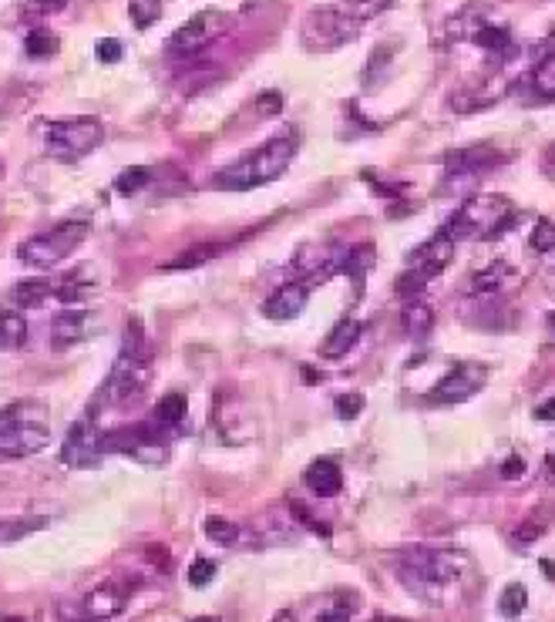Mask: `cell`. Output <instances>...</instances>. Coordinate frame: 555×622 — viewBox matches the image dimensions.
I'll return each instance as SVG.
<instances>
[{
    "instance_id": "cell-17",
    "label": "cell",
    "mask_w": 555,
    "mask_h": 622,
    "mask_svg": "<svg viewBox=\"0 0 555 622\" xmlns=\"http://www.w3.org/2000/svg\"><path fill=\"white\" fill-rule=\"evenodd\" d=\"M518 283V273L512 263H505V259H495V263H488L485 269H478L475 276H471V286L468 293L475 296H498L505 293L508 286Z\"/></svg>"
},
{
    "instance_id": "cell-31",
    "label": "cell",
    "mask_w": 555,
    "mask_h": 622,
    "mask_svg": "<svg viewBox=\"0 0 555 622\" xmlns=\"http://www.w3.org/2000/svg\"><path fill=\"white\" fill-rule=\"evenodd\" d=\"M525 606H529V592H525V586H518V582L505 586L502 596H498V612L502 616H522Z\"/></svg>"
},
{
    "instance_id": "cell-12",
    "label": "cell",
    "mask_w": 555,
    "mask_h": 622,
    "mask_svg": "<svg viewBox=\"0 0 555 622\" xmlns=\"http://www.w3.org/2000/svg\"><path fill=\"white\" fill-rule=\"evenodd\" d=\"M101 327L98 313L91 310H61L58 317L51 320V347L54 350H68L74 343L95 337V330Z\"/></svg>"
},
{
    "instance_id": "cell-23",
    "label": "cell",
    "mask_w": 555,
    "mask_h": 622,
    "mask_svg": "<svg viewBox=\"0 0 555 622\" xmlns=\"http://www.w3.org/2000/svg\"><path fill=\"white\" fill-rule=\"evenodd\" d=\"M401 323H404V333L407 337H428L431 333V327H434V310L428 303H421L418 296H411V300H407V306L401 310Z\"/></svg>"
},
{
    "instance_id": "cell-27",
    "label": "cell",
    "mask_w": 555,
    "mask_h": 622,
    "mask_svg": "<svg viewBox=\"0 0 555 622\" xmlns=\"http://www.w3.org/2000/svg\"><path fill=\"white\" fill-rule=\"evenodd\" d=\"M471 44H478V48H485V51H492V54H512L515 51V44H512V34L505 31V27H498L488 21L481 31L475 34V41Z\"/></svg>"
},
{
    "instance_id": "cell-38",
    "label": "cell",
    "mask_w": 555,
    "mask_h": 622,
    "mask_svg": "<svg viewBox=\"0 0 555 622\" xmlns=\"http://www.w3.org/2000/svg\"><path fill=\"white\" fill-rule=\"evenodd\" d=\"M387 7H391V0H354L347 11L354 14L360 24H364V21H370V17H377L381 11H387Z\"/></svg>"
},
{
    "instance_id": "cell-33",
    "label": "cell",
    "mask_w": 555,
    "mask_h": 622,
    "mask_svg": "<svg viewBox=\"0 0 555 622\" xmlns=\"http://www.w3.org/2000/svg\"><path fill=\"white\" fill-rule=\"evenodd\" d=\"M206 535L212 538V542H219V545H233L239 538V525L229 522V518L212 515V518H206Z\"/></svg>"
},
{
    "instance_id": "cell-39",
    "label": "cell",
    "mask_w": 555,
    "mask_h": 622,
    "mask_svg": "<svg viewBox=\"0 0 555 622\" xmlns=\"http://www.w3.org/2000/svg\"><path fill=\"white\" fill-rule=\"evenodd\" d=\"M545 528H549V522H539V518H525V522L515 528V542H518V545L535 542V538H542Z\"/></svg>"
},
{
    "instance_id": "cell-25",
    "label": "cell",
    "mask_w": 555,
    "mask_h": 622,
    "mask_svg": "<svg viewBox=\"0 0 555 622\" xmlns=\"http://www.w3.org/2000/svg\"><path fill=\"white\" fill-rule=\"evenodd\" d=\"M222 243H199V246H189L185 249V253H179L175 259H169V263H165V269H196V266H202V263H209V259H216L219 253H222Z\"/></svg>"
},
{
    "instance_id": "cell-43",
    "label": "cell",
    "mask_w": 555,
    "mask_h": 622,
    "mask_svg": "<svg viewBox=\"0 0 555 622\" xmlns=\"http://www.w3.org/2000/svg\"><path fill=\"white\" fill-rule=\"evenodd\" d=\"M522 475H525V461L518 458V454H508V458L502 461V478L515 481V478H522Z\"/></svg>"
},
{
    "instance_id": "cell-40",
    "label": "cell",
    "mask_w": 555,
    "mask_h": 622,
    "mask_svg": "<svg viewBox=\"0 0 555 622\" xmlns=\"http://www.w3.org/2000/svg\"><path fill=\"white\" fill-rule=\"evenodd\" d=\"M364 411V397L360 394H344L337 397V414L344 417V421H354V417Z\"/></svg>"
},
{
    "instance_id": "cell-6",
    "label": "cell",
    "mask_w": 555,
    "mask_h": 622,
    "mask_svg": "<svg viewBox=\"0 0 555 622\" xmlns=\"http://www.w3.org/2000/svg\"><path fill=\"white\" fill-rule=\"evenodd\" d=\"M360 31V21L347 7H313L300 24V44L310 54H330L350 44Z\"/></svg>"
},
{
    "instance_id": "cell-44",
    "label": "cell",
    "mask_w": 555,
    "mask_h": 622,
    "mask_svg": "<svg viewBox=\"0 0 555 622\" xmlns=\"http://www.w3.org/2000/svg\"><path fill=\"white\" fill-rule=\"evenodd\" d=\"M259 111H263V115H280V108H283V98L276 95V91H266V95H259Z\"/></svg>"
},
{
    "instance_id": "cell-16",
    "label": "cell",
    "mask_w": 555,
    "mask_h": 622,
    "mask_svg": "<svg viewBox=\"0 0 555 622\" xmlns=\"http://www.w3.org/2000/svg\"><path fill=\"white\" fill-rule=\"evenodd\" d=\"M488 0H471L461 11L451 17L448 27H444V34H448V41H475V34L485 27L492 17H488Z\"/></svg>"
},
{
    "instance_id": "cell-7",
    "label": "cell",
    "mask_w": 555,
    "mask_h": 622,
    "mask_svg": "<svg viewBox=\"0 0 555 622\" xmlns=\"http://www.w3.org/2000/svg\"><path fill=\"white\" fill-rule=\"evenodd\" d=\"M91 226L85 219H71V222H58V226H51L48 232H37V236L24 239L21 246H17V256L24 259V263L31 266H54L61 263L64 256H71L74 249L88 239Z\"/></svg>"
},
{
    "instance_id": "cell-2",
    "label": "cell",
    "mask_w": 555,
    "mask_h": 622,
    "mask_svg": "<svg viewBox=\"0 0 555 622\" xmlns=\"http://www.w3.org/2000/svg\"><path fill=\"white\" fill-rule=\"evenodd\" d=\"M296 148L300 145H296L293 135L270 138V142L259 145L256 152H249L239 162L229 165V169H222L212 185L226 192H249V189H259V185H270L293 165Z\"/></svg>"
},
{
    "instance_id": "cell-4",
    "label": "cell",
    "mask_w": 555,
    "mask_h": 622,
    "mask_svg": "<svg viewBox=\"0 0 555 622\" xmlns=\"http://www.w3.org/2000/svg\"><path fill=\"white\" fill-rule=\"evenodd\" d=\"M148 380V347H145V330L142 320L132 317L125 327L122 354H118L111 377L105 384V401L111 404H132L135 397H142Z\"/></svg>"
},
{
    "instance_id": "cell-3",
    "label": "cell",
    "mask_w": 555,
    "mask_h": 622,
    "mask_svg": "<svg viewBox=\"0 0 555 622\" xmlns=\"http://www.w3.org/2000/svg\"><path fill=\"white\" fill-rule=\"evenodd\" d=\"M51 441L48 411L41 401H14L0 411V461L31 458Z\"/></svg>"
},
{
    "instance_id": "cell-24",
    "label": "cell",
    "mask_w": 555,
    "mask_h": 622,
    "mask_svg": "<svg viewBox=\"0 0 555 622\" xmlns=\"http://www.w3.org/2000/svg\"><path fill=\"white\" fill-rule=\"evenodd\" d=\"M27 340V323L21 310H0V350H17Z\"/></svg>"
},
{
    "instance_id": "cell-30",
    "label": "cell",
    "mask_w": 555,
    "mask_h": 622,
    "mask_svg": "<svg viewBox=\"0 0 555 622\" xmlns=\"http://www.w3.org/2000/svg\"><path fill=\"white\" fill-rule=\"evenodd\" d=\"M128 17L138 31H145L162 17V0H128Z\"/></svg>"
},
{
    "instance_id": "cell-21",
    "label": "cell",
    "mask_w": 555,
    "mask_h": 622,
    "mask_svg": "<svg viewBox=\"0 0 555 622\" xmlns=\"http://www.w3.org/2000/svg\"><path fill=\"white\" fill-rule=\"evenodd\" d=\"M357 612V596L354 592H327L323 599H317V606H313V619L320 622H344Z\"/></svg>"
},
{
    "instance_id": "cell-13",
    "label": "cell",
    "mask_w": 555,
    "mask_h": 622,
    "mask_svg": "<svg viewBox=\"0 0 555 622\" xmlns=\"http://www.w3.org/2000/svg\"><path fill=\"white\" fill-rule=\"evenodd\" d=\"M310 290H313V283H283V286H276V290L266 296V303H263V317L266 320H276V323H286V320H296L303 313V306H307L310 300Z\"/></svg>"
},
{
    "instance_id": "cell-46",
    "label": "cell",
    "mask_w": 555,
    "mask_h": 622,
    "mask_svg": "<svg viewBox=\"0 0 555 622\" xmlns=\"http://www.w3.org/2000/svg\"><path fill=\"white\" fill-rule=\"evenodd\" d=\"M37 7H41V11H64V7H68V0H34Z\"/></svg>"
},
{
    "instance_id": "cell-36",
    "label": "cell",
    "mask_w": 555,
    "mask_h": 622,
    "mask_svg": "<svg viewBox=\"0 0 555 622\" xmlns=\"http://www.w3.org/2000/svg\"><path fill=\"white\" fill-rule=\"evenodd\" d=\"M145 182H148V169H142V165H132V169H125L122 175H118L115 189L122 192V196H132V192L142 189Z\"/></svg>"
},
{
    "instance_id": "cell-18",
    "label": "cell",
    "mask_w": 555,
    "mask_h": 622,
    "mask_svg": "<svg viewBox=\"0 0 555 622\" xmlns=\"http://www.w3.org/2000/svg\"><path fill=\"white\" fill-rule=\"evenodd\" d=\"M502 85H492V81H471V85L451 91V108L458 111V115H471V111H481V108H492L498 98H502Z\"/></svg>"
},
{
    "instance_id": "cell-1",
    "label": "cell",
    "mask_w": 555,
    "mask_h": 622,
    "mask_svg": "<svg viewBox=\"0 0 555 622\" xmlns=\"http://www.w3.org/2000/svg\"><path fill=\"white\" fill-rule=\"evenodd\" d=\"M471 559L461 549H434V545H407L397 555V579L414 599L428 606H448L455 589L468 586Z\"/></svg>"
},
{
    "instance_id": "cell-15",
    "label": "cell",
    "mask_w": 555,
    "mask_h": 622,
    "mask_svg": "<svg viewBox=\"0 0 555 622\" xmlns=\"http://www.w3.org/2000/svg\"><path fill=\"white\" fill-rule=\"evenodd\" d=\"M498 162H502V152H495L492 145H465V148H451L444 155L448 175H481Z\"/></svg>"
},
{
    "instance_id": "cell-29",
    "label": "cell",
    "mask_w": 555,
    "mask_h": 622,
    "mask_svg": "<svg viewBox=\"0 0 555 622\" xmlns=\"http://www.w3.org/2000/svg\"><path fill=\"white\" fill-rule=\"evenodd\" d=\"M185 414H189V401H185V394H165L159 407H155V421L165 424V427H179L185 421Z\"/></svg>"
},
{
    "instance_id": "cell-11",
    "label": "cell",
    "mask_w": 555,
    "mask_h": 622,
    "mask_svg": "<svg viewBox=\"0 0 555 622\" xmlns=\"http://www.w3.org/2000/svg\"><path fill=\"white\" fill-rule=\"evenodd\" d=\"M488 380V367L481 364H458L444 374L431 391L434 404H461L468 397H475Z\"/></svg>"
},
{
    "instance_id": "cell-26",
    "label": "cell",
    "mask_w": 555,
    "mask_h": 622,
    "mask_svg": "<svg viewBox=\"0 0 555 622\" xmlns=\"http://www.w3.org/2000/svg\"><path fill=\"white\" fill-rule=\"evenodd\" d=\"M41 528H48V518H0V545L7 542H21L31 532H41Z\"/></svg>"
},
{
    "instance_id": "cell-8",
    "label": "cell",
    "mask_w": 555,
    "mask_h": 622,
    "mask_svg": "<svg viewBox=\"0 0 555 622\" xmlns=\"http://www.w3.org/2000/svg\"><path fill=\"white\" fill-rule=\"evenodd\" d=\"M101 138H105V128H101L98 118H61V122L44 125L48 155L61 162H74L81 155L95 152Z\"/></svg>"
},
{
    "instance_id": "cell-28",
    "label": "cell",
    "mask_w": 555,
    "mask_h": 622,
    "mask_svg": "<svg viewBox=\"0 0 555 622\" xmlns=\"http://www.w3.org/2000/svg\"><path fill=\"white\" fill-rule=\"evenodd\" d=\"M370 263H374V246L360 243V246L350 249V253H344V259H340V273L360 283L364 280V273L370 269Z\"/></svg>"
},
{
    "instance_id": "cell-34",
    "label": "cell",
    "mask_w": 555,
    "mask_h": 622,
    "mask_svg": "<svg viewBox=\"0 0 555 622\" xmlns=\"http://www.w3.org/2000/svg\"><path fill=\"white\" fill-rule=\"evenodd\" d=\"M529 246H532V253H552V246H555V226L549 219H535V226H532V236H529Z\"/></svg>"
},
{
    "instance_id": "cell-32",
    "label": "cell",
    "mask_w": 555,
    "mask_h": 622,
    "mask_svg": "<svg viewBox=\"0 0 555 622\" xmlns=\"http://www.w3.org/2000/svg\"><path fill=\"white\" fill-rule=\"evenodd\" d=\"M24 48H27L31 58H51V54H58L61 41L51 31H31L27 34V41H24Z\"/></svg>"
},
{
    "instance_id": "cell-41",
    "label": "cell",
    "mask_w": 555,
    "mask_h": 622,
    "mask_svg": "<svg viewBox=\"0 0 555 622\" xmlns=\"http://www.w3.org/2000/svg\"><path fill=\"white\" fill-rule=\"evenodd\" d=\"M95 54H98V61H101V64H115L118 58H122V44H118L115 37H105V41L98 44V51H95Z\"/></svg>"
},
{
    "instance_id": "cell-47",
    "label": "cell",
    "mask_w": 555,
    "mask_h": 622,
    "mask_svg": "<svg viewBox=\"0 0 555 622\" xmlns=\"http://www.w3.org/2000/svg\"><path fill=\"white\" fill-rule=\"evenodd\" d=\"M552 327H555V313H552Z\"/></svg>"
},
{
    "instance_id": "cell-20",
    "label": "cell",
    "mask_w": 555,
    "mask_h": 622,
    "mask_svg": "<svg viewBox=\"0 0 555 622\" xmlns=\"http://www.w3.org/2000/svg\"><path fill=\"white\" fill-rule=\"evenodd\" d=\"M360 333H364V323H360V320H354V317L340 320L337 327L327 333V340L320 343V354L327 360H340V357L350 354V350L357 347Z\"/></svg>"
},
{
    "instance_id": "cell-45",
    "label": "cell",
    "mask_w": 555,
    "mask_h": 622,
    "mask_svg": "<svg viewBox=\"0 0 555 622\" xmlns=\"http://www.w3.org/2000/svg\"><path fill=\"white\" fill-rule=\"evenodd\" d=\"M535 417H539V421H555V397H549L545 404H539Z\"/></svg>"
},
{
    "instance_id": "cell-37",
    "label": "cell",
    "mask_w": 555,
    "mask_h": 622,
    "mask_svg": "<svg viewBox=\"0 0 555 622\" xmlns=\"http://www.w3.org/2000/svg\"><path fill=\"white\" fill-rule=\"evenodd\" d=\"M212 579H216V562L196 559V562L189 565V586H192V589H206Z\"/></svg>"
},
{
    "instance_id": "cell-42",
    "label": "cell",
    "mask_w": 555,
    "mask_h": 622,
    "mask_svg": "<svg viewBox=\"0 0 555 622\" xmlns=\"http://www.w3.org/2000/svg\"><path fill=\"white\" fill-rule=\"evenodd\" d=\"M549 58H555V27L542 37L539 48L532 51V68H535V64H542V61H549Z\"/></svg>"
},
{
    "instance_id": "cell-19",
    "label": "cell",
    "mask_w": 555,
    "mask_h": 622,
    "mask_svg": "<svg viewBox=\"0 0 555 622\" xmlns=\"http://www.w3.org/2000/svg\"><path fill=\"white\" fill-rule=\"evenodd\" d=\"M303 485H307L313 495L333 498V495H340V488H344V475H340V468L333 461L320 458L303 471Z\"/></svg>"
},
{
    "instance_id": "cell-10",
    "label": "cell",
    "mask_w": 555,
    "mask_h": 622,
    "mask_svg": "<svg viewBox=\"0 0 555 622\" xmlns=\"http://www.w3.org/2000/svg\"><path fill=\"white\" fill-rule=\"evenodd\" d=\"M101 454H105V448H101V431L95 427V417L74 421L68 438L61 444V464H68V468H95Z\"/></svg>"
},
{
    "instance_id": "cell-5",
    "label": "cell",
    "mask_w": 555,
    "mask_h": 622,
    "mask_svg": "<svg viewBox=\"0 0 555 622\" xmlns=\"http://www.w3.org/2000/svg\"><path fill=\"white\" fill-rule=\"evenodd\" d=\"M165 424H125L115 427V431L101 434V448L105 454H128L132 461L145 464V468H162L165 461L172 458V444L169 434L162 431Z\"/></svg>"
},
{
    "instance_id": "cell-14",
    "label": "cell",
    "mask_w": 555,
    "mask_h": 622,
    "mask_svg": "<svg viewBox=\"0 0 555 622\" xmlns=\"http://www.w3.org/2000/svg\"><path fill=\"white\" fill-rule=\"evenodd\" d=\"M128 599H132V586L125 579H105L101 586H95L85 596V612L95 619H111V616H122Z\"/></svg>"
},
{
    "instance_id": "cell-9",
    "label": "cell",
    "mask_w": 555,
    "mask_h": 622,
    "mask_svg": "<svg viewBox=\"0 0 555 622\" xmlns=\"http://www.w3.org/2000/svg\"><path fill=\"white\" fill-rule=\"evenodd\" d=\"M229 27H233V14L222 11V7H206L196 17H189L182 27H175V34L169 37V54H175V58H192V54L206 51Z\"/></svg>"
},
{
    "instance_id": "cell-35",
    "label": "cell",
    "mask_w": 555,
    "mask_h": 622,
    "mask_svg": "<svg viewBox=\"0 0 555 622\" xmlns=\"http://www.w3.org/2000/svg\"><path fill=\"white\" fill-rule=\"evenodd\" d=\"M91 286L88 283H74V280H64V283H54V300L61 306H74L81 300H88Z\"/></svg>"
},
{
    "instance_id": "cell-22",
    "label": "cell",
    "mask_w": 555,
    "mask_h": 622,
    "mask_svg": "<svg viewBox=\"0 0 555 622\" xmlns=\"http://www.w3.org/2000/svg\"><path fill=\"white\" fill-rule=\"evenodd\" d=\"M54 296V283L51 280H21L7 290V303L14 310H27V306H41L44 300Z\"/></svg>"
}]
</instances>
